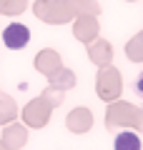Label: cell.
Masks as SVG:
<instances>
[{
    "label": "cell",
    "mask_w": 143,
    "mask_h": 150,
    "mask_svg": "<svg viewBox=\"0 0 143 150\" xmlns=\"http://www.w3.org/2000/svg\"><path fill=\"white\" fill-rule=\"evenodd\" d=\"M28 40H30V30H28L23 23H10V25L3 30V43H5L10 50L25 48Z\"/></svg>",
    "instance_id": "6da1fadb"
},
{
    "label": "cell",
    "mask_w": 143,
    "mask_h": 150,
    "mask_svg": "<svg viewBox=\"0 0 143 150\" xmlns=\"http://www.w3.org/2000/svg\"><path fill=\"white\" fill-rule=\"evenodd\" d=\"M116 150H141V138H138L133 130H123V133L116 135V143H113Z\"/></svg>",
    "instance_id": "7a4b0ae2"
},
{
    "label": "cell",
    "mask_w": 143,
    "mask_h": 150,
    "mask_svg": "<svg viewBox=\"0 0 143 150\" xmlns=\"http://www.w3.org/2000/svg\"><path fill=\"white\" fill-rule=\"evenodd\" d=\"M136 90H138V95L143 98V73H141V75L136 78Z\"/></svg>",
    "instance_id": "3957f363"
}]
</instances>
